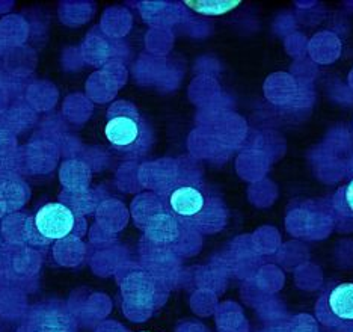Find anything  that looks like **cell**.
I'll list each match as a JSON object with an SVG mask.
<instances>
[{"mask_svg": "<svg viewBox=\"0 0 353 332\" xmlns=\"http://www.w3.org/2000/svg\"><path fill=\"white\" fill-rule=\"evenodd\" d=\"M186 6L190 10H194L198 14L210 15V17H216V15L227 14L228 11L234 10L240 3V0H227V2H199V0H186Z\"/></svg>", "mask_w": 353, "mask_h": 332, "instance_id": "obj_5", "label": "cell"}, {"mask_svg": "<svg viewBox=\"0 0 353 332\" xmlns=\"http://www.w3.org/2000/svg\"><path fill=\"white\" fill-rule=\"evenodd\" d=\"M316 314L329 328L340 329L353 325V282H339L325 290L316 305Z\"/></svg>", "mask_w": 353, "mask_h": 332, "instance_id": "obj_3", "label": "cell"}, {"mask_svg": "<svg viewBox=\"0 0 353 332\" xmlns=\"http://www.w3.org/2000/svg\"><path fill=\"white\" fill-rule=\"evenodd\" d=\"M166 207L180 224L199 231H214L227 222L225 204L205 183L175 184L166 195Z\"/></svg>", "mask_w": 353, "mask_h": 332, "instance_id": "obj_1", "label": "cell"}, {"mask_svg": "<svg viewBox=\"0 0 353 332\" xmlns=\"http://www.w3.org/2000/svg\"><path fill=\"white\" fill-rule=\"evenodd\" d=\"M35 225L41 236L47 239H63L74 228V215L67 206L50 202L38 210Z\"/></svg>", "mask_w": 353, "mask_h": 332, "instance_id": "obj_4", "label": "cell"}, {"mask_svg": "<svg viewBox=\"0 0 353 332\" xmlns=\"http://www.w3.org/2000/svg\"><path fill=\"white\" fill-rule=\"evenodd\" d=\"M143 332H150V331H143Z\"/></svg>", "mask_w": 353, "mask_h": 332, "instance_id": "obj_7", "label": "cell"}, {"mask_svg": "<svg viewBox=\"0 0 353 332\" xmlns=\"http://www.w3.org/2000/svg\"><path fill=\"white\" fill-rule=\"evenodd\" d=\"M121 110L112 108L104 127V136L115 148L124 153H139L148 147L147 124L136 109L121 103Z\"/></svg>", "mask_w": 353, "mask_h": 332, "instance_id": "obj_2", "label": "cell"}, {"mask_svg": "<svg viewBox=\"0 0 353 332\" xmlns=\"http://www.w3.org/2000/svg\"><path fill=\"white\" fill-rule=\"evenodd\" d=\"M344 202H346L347 208L353 213V178L346 186V189H344Z\"/></svg>", "mask_w": 353, "mask_h": 332, "instance_id": "obj_6", "label": "cell"}]
</instances>
